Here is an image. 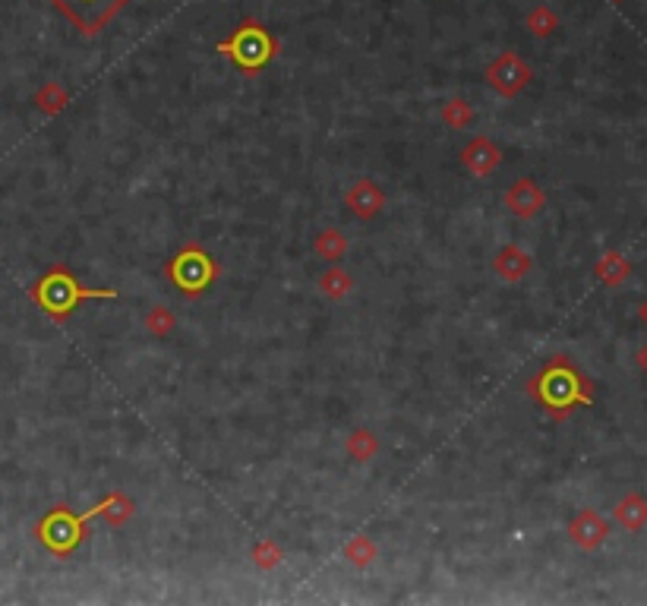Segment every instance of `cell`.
I'll return each mask as SVG.
<instances>
[{"label": "cell", "mask_w": 647, "mask_h": 606, "mask_svg": "<svg viewBox=\"0 0 647 606\" xmlns=\"http://www.w3.org/2000/svg\"><path fill=\"white\" fill-rule=\"evenodd\" d=\"M218 51L228 54L240 70L256 73L275 57L278 45H275V38L269 35L266 26L256 23V19H247V23H240V29L228 38V42L218 45Z\"/></svg>", "instance_id": "6da1fadb"}, {"label": "cell", "mask_w": 647, "mask_h": 606, "mask_svg": "<svg viewBox=\"0 0 647 606\" xmlns=\"http://www.w3.org/2000/svg\"><path fill=\"white\" fill-rule=\"evenodd\" d=\"M51 4L83 35H95L111 23L114 13L124 7L127 0H51Z\"/></svg>", "instance_id": "7a4b0ae2"}, {"label": "cell", "mask_w": 647, "mask_h": 606, "mask_svg": "<svg viewBox=\"0 0 647 606\" xmlns=\"http://www.w3.org/2000/svg\"><path fill=\"white\" fill-rule=\"evenodd\" d=\"M168 275L174 278V285L180 291L193 297V294H199L212 281L215 266H212V259L202 253L199 247H187L184 253H177V259L168 266Z\"/></svg>", "instance_id": "3957f363"}, {"label": "cell", "mask_w": 647, "mask_h": 606, "mask_svg": "<svg viewBox=\"0 0 647 606\" xmlns=\"http://www.w3.org/2000/svg\"><path fill=\"white\" fill-rule=\"evenodd\" d=\"M42 307L54 316H67L73 307H76V300L79 297H114V291H83V288H76V281L73 275L67 272H54L51 278H45V285H42Z\"/></svg>", "instance_id": "277c9868"}, {"label": "cell", "mask_w": 647, "mask_h": 606, "mask_svg": "<svg viewBox=\"0 0 647 606\" xmlns=\"http://www.w3.org/2000/svg\"><path fill=\"white\" fill-rule=\"evenodd\" d=\"M487 79H490V86L499 89L502 95H515L524 83H528V67H521V60L512 51H505L490 64Z\"/></svg>", "instance_id": "5b68a950"}, {"label": "cell", "mask_w": 647, "mask_h": 606, "mask_svg": "<svg viewBox=\"0 0 647 606\" xmlns=\"http://www.w3.org/2000/svg\"><path fill=\"white\" fill-rule=\"evenodd\" d=\"M502 161L499 149H493L487 139H474V143L464 149V165H468L474 174H490Z\"/></svg>", "instance_id": "8992f818"}, {"label": "cell", "mask_w": 647, "mask_h": 606, "mask_svg": "<svg viewBox=\"0 0 647 606\" xmlns=\"http://www.w3.org/2000/svg\"><path fill=\"white\" fill-rule=\"evenodd\" d=\"M348 206H351L360 218H370L373 212L382 209V193L370 184V180H360V184L348 193Z\"/></svg>", "instance_id": "52a82bcc"}, {"label": "cell", "mask_w": 647, "mask_h": 606, "mask_svg": "<svg viewBox=\"0 0 647 606\" xmlns=\"http://www.w3.org/2000/svg\"><path fill=\"white\" fill-rule=\"evenodd\" d=\"M524 269H528V256L518 253L515 247H505V250L499 253V259H496V272H499L502 278H509V281H515Z\"/></svg>", "instance_id": "ba28073f"}, {"label": "cell", "mask_w": 647, "mask_h": 606, "mask_svg": "<svg viewBox=\"0 0 647 606\" xmlns=\"http://www.w3.org/2000/svg\"><path fill=\"white\" fill-rule=\"evenodd\" d=\"M319 291L326 294V297H332V300L345 297L351 291V275L341 272V269H332V272H326V275L319 278Z\"/></svg>", "instance_id": "9c48e42d"}, {"label": "cell", "mask_w": 647, "mask_h": 606, "mask_svg": "<svg viewBox=\"0 0 647 606\" xmlns=\"http://www.w3.org/2000/svg\"><path fill=\"white\" fill-rule=\"evenodd\" d=\"M316 250L326 259H341V253H345V237H341L335 228L322 231V237L316 240Z\"/></svg>", "instance_id": "30bf717a"}, {"label": "cell", "mask_w": 647, "mask_h": 606, "mask_svg": "<svg viewBox=\"0 0 647 606\" xmlns=\"http://www.w3.org/2000/svg\"><path fill=\"white\" fill-rule=\"evenodd\" d=\"M348 449L354 452V458H357V461H367V458H373V455H376V439L360 430V433L348 442Z\"/></svg>", "instance_id": "8fae6325"}, {"label": "cell", "mask_w": 647, "mask_h": 606, "mask_svg": "<svg viewBox=\"0 0 647 606\" xmlns=\"http://www.w3.org/2000/svg\"><path fill=\"white\" fill-rule=\"evenodd\" d=\"M345 553H348V559H351L354 565H367V562L376 556V547H373V543L363 540V537H357Z\"/></svg>", "instance_id": "7c38bea8"}, {"label": "cell", "mask_w": 647, "mask_h": 606, "mask_svg": "<svg viewBox=\"0 0 647 606\" xmlns=\"http://www.w3.org/2000/svg\"><path fill=\"white\" fill-rule=\"evenodd\" d=\"M146 326H149L155 335H165V332H171V329H174V316H171L168 310L155 307V310L146 316Z\"/></svg>", "instance_id": "4fadbf2b"}, {"label": "cell", "mask_w": 647, "mask_h": 606, "mask_svg": "<svg viewBox=\"0 0 647 606\" xmlns=\"http://www.w3.org/2000/svg\"><path fill=\"white\" fill-rule=\"evenodd\" d=\"M442 114H446V120H449V124H455V127H461L464 120L471 117V111L464 108V101H458V98H455V101H449L446 111H442Z\"/></svg>", "instance_id": "5bb4252c"}]
</instances>
